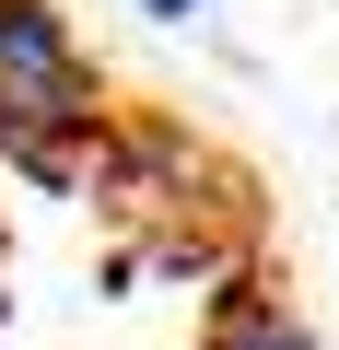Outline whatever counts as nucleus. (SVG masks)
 <instances>
[{
  "label": "nucleus",
  "instance_id": "1",
  "mask_svg": "<svg viewBox=\"0 0 339 350\" xmlns=\"http://www.w3.org/2000/svg\"><path fill=\"white\" fill-rule=\"evenodd\" d=\"M105 140V70L82 59L59 0H0V163L82 175Z\"/></svg>",
  "mask_w": 339,
  "mask_h": 350
},
{
  "label": "nucleus",
  "instance_id": "2",
  "mask_svg": "<svg viewBox=\"0 0 339 350\" xmlns=\"http://www.w3.org/2000/svg\"><path fill=\"white\" fill-rule=\"evenodd\" d=\"M199 350H316V327H304L281 292H258V280H246V292H223V315H211V338H199Z\"/></svg>",
  "mask_w": 339,
  "mask_h": 350
},
{
  "label": "nucleus",
  "instance_id": "3",
  "mask_svg": "<svg viewBox=\"0 0 339 350\" xmlns=\"http://www.w3.org/2000/svg\"><path fill=\"white\" fill-rule=\"evenodd\" d=\"M129 12H152V24H188V12H211V0H129Z\"/></svg>",
  "mask_w": 339,
  "mask_h": 350
}]
</instances>
